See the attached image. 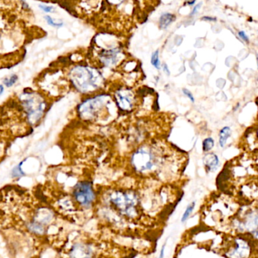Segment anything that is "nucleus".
Here are the masks:
<instances>
[{
  "instance_id": "c85d7f7f",
  "label": "nucleus",
  "mask_w": 258,
  "mask_h": 258,
  "mask_svg": "<svg viewBox=\"0 0 258 258\" xmlns=\"http://www.w3.org/2000/svg\"><path fill=\"white\" fill-rule=\"evenodd\" d=\"M5 91V88L4 86H3V85H0V97L3 95V92H4Z\"/></svg>"
},
{
  "instance_id": "b1692460",
  "label": "nucleus",
  "mask_w": 258,
  "mask_h": 258,
  "mask_svg": "<svg viewBox=\"0 0 258 258\" xmlns=\"http://www.w3.org/2000/svg\"><path fill=\"white\" fill-rule=\"evenodd\" d=\"M202 20L205 21H209V22H215L217 21V18L214 17L204 16L202 18Z\"/></svg>"
},
{
  "instance_id": "423d86ee",
  "label": "nucleus",
  "mask_w": 258,
  "mask_h": 258,
  "mask_svg": "<svg viewBox=\"0 0 258 258\" xmlns=\"http://www.w3.org/2000/svg\"><path fill=\"white\" fill-rule=\"evenodd\" d=\"M20 99L30 123L36 124L39 122L48 108L47 101L42 98V95L35 92L24 93Z\"/></svg>"
},
{
  "instance_id": "39448f33",
  "label": "nucleus",
  "mask_w": 258,
  "mask_h": 258,
  "mask_svg": "<svg viewBox=\"0 0 258 258\" xmlns=\"http://www.w3.org/2000/svg\"><path fill=\"white\" fill-rule=\"evenodd\" d=\"M71 199L77 208L80 222L85 220V214L96 207L98 194L90 180H83L77 182L71 191Z\"/></svg>"
},
{
  "instance_id": "4be33fe9",
  "label": "nucleus",
  "mask_w": 258,
  "mask_h": 258,
  "mask_svg": "<svg viewBox=\"0 0 258 258\" xmlns=\"http://www.w3.org/2000/svg\"><path fill=\"white\" fill-rule=\"evenodd\" d=\"M202 6H203V3H198V4L194 6V9H192V12L189 14L191 17L195 16L196 15L199 13V11L200 10V9L202 8Z\"/></svg>"
},
{
  "instance_id": "393cba45",
  "label": "nucleus",
  "mask_w": 258,
  "mask_h": 258,
  "mask_svg": "<svg viewBox=\"0 0 258 258\" xmlns=\"http://www.w3.org/2000/svg\"><path fill=\"white\" fill-rule=\"evenodd\" d=\"M107 1H108L110 4L113 5V6H119V5L123 3L125 0H107Z\"/></svg>"
},
{
  "instance_id": "a878e982",
  "label": "nucleus",
  "mask_w": 258,
  "mask_h": 258,
  "mask_svg": "<svg viewBox=\"0 0 258 258\" xmlns=\"http://www.w3.org/2000/svg\"><path fill=\"white\" fill-rule=\"evenodd\" d=\"M162 69L163 70L164 73L166 74L167 76L170 75V71L168 69V65L166 63H162Z\"/></svg>"
},
{
  "instance_id": "6e6552de",
  "label": "nucleus",
  "mask_w": 258,
  "mask_h": 258,
  "mask_svg": "<svg viewBox=\"0 0 258 258\" xmlns=\"http://www.w3.org/2000/svg\"><path fill=\"white\" fill-rule=\"evenodd\" d=\"M125 53L119 45H109L97 51L96 59L98 68L114 69L123 62Z\"/></svg>"
},
{
  "instance_id": "6ab92c4d",
  "label": "nucleus",
  "mask_w": 258,
  "mask_h": 258,
  "mask_svg": "<svg viewBox=\"0 0 258 258\" xmlns=\"http://www.w3.org/2000/svg\"><path fill=\"white\" fill-rule=\"evenodd\" d=\"M45 19L46 20L47 23H48L49 25L52 26V27H60L63 26V23L55 22L50 16H45Z\"/></svg>"
},
{
  "instance_id": "9b49d317",
  "label": "nucleus",
  "mask_w": 258,
  "mask_h": 258,
  "mask_svg": "<svg viewBox=\"0 0 258 258\" xmlns=\"http://www.w3.org/2000/svg\"><path fill=\"white\" fill-rule=\"evenodd\" d=\"M205 169L208 173H213L218 170L220 165V159L215 153H206L203 158Z\"/></svg>"
},
{
  "instance_id": "f257e3e1",
  "label": "nucleus",
  "mask_w": 258,
  "mask_h": 258,
  "mask_svg": "<svg viewBox=\"0 0 258 258\" xmlns=\"http://www.w3.org/2000/svg\"><path fill=\"white\" fill-rule=\"evenodd\" d=\"M104 231V230H103ZM93 234L88 232H73L63 234L56 251L60 258H131L135 250L109 240L105 235Z\"/></svg>"
},
{
  "instance_id": "f03ea898",
  "label": "nucleus",
  "mask_w": 258,
  "mask_h": 258,
  "mask_svg": "<svg viewBox=\"0 0 258 258\" xmlns=\"http://www.w3.org/2000/svg\"><path fill=\"white\" fill-rule=\"evenodd\" d=\"M68 80L71 87L83 96H89L105 89L106 78L98 67L77 63L69 70Z\"/></svg>"
},
{
  "instance_id": "20e7f679",
  "label": "nucleus",
  "mask_w": 258,
  "mask_h": 258,
  "mask_svg": "<svg viewBox=\"0 0 258 258\" xmlns=\"http://www.w3.org/2000/svg\"><path fill=\"white\" fill-rule=\"evenodd\" d=\"M162 156L158 153L157 147L151 144H143L132 153L130 165L134 171L141 175L152 174L162 164Z\"/></svg>"
},
{
  "instance_id": "412c9836",
  "label": "nucleus",
  "mask_w": 258,
  "mask_h": 258,
  "mask_svg": "<svg viewBox=\"0 0 258 258\" xmlns=\"http://www.w3.org/2000/svg\"><path fill=\"white\" fill-rule=\"evenodd\" d=\"M238 36H239V37L240 38V39H242V41L246 42V43H248V42H249V37H248V35H247L246 33H245V32L243 31V30L239 31V33H238Z\"/></svg>"
},
{
  "instance_id": "2eb2a0df",
  "label": "nucleus",
  "mask_w": 258,
  "mask_h": 258,
  "mask_svg": "<svg viewBox=\"0 0 258 258\" xmlns=\"http://www.w3.org/2000/svg\"><path fill=\"white\" fill-rule=\"evenodd\" d=\"M150 63H151L152 66L156 68V70L162 69V63H161L160 58H159V50H156L152 53Z\"/></svg>"
},
{
  "instance_id": "ddd939ff",
  "label": "nucleus",
  "mask_w": 258,
  "mask_h": 258,
  "mask_svg": "<svg viewBox=\"0 0 258 258\" xmlns=\"http://www.w3.org/2000/svg\"><path fill=\"white\" fill-rule=\"evenodd\" d=\"M232 130L230 127L224 126L221 129L219 132V140H218V143H219L220 147L221 148H224L226 144L227 143V140L231 136Z\"/></svg>"
},
{
  "instance_id": "f8f14e48",
  "label": "nucleus",
  "mask_w": 258,
  "mask_h": 258,
  "mask_svg": "<svg viewBox=\"0 0 258 258\" xmlns=\"http://www.w3.org/2000/svg\"><path fill=\"white\" fill-rule=\"evenodd\" d=\"M175 15L172 13H165L162 14L159 19V27L161 30H166L174 21H175Z\"/></svg>"
},
{
  "instance_id": "a211bd4d",
  "label": "nucleus",
  "mask_w": 258,
  "mask_h": 258,
  "mask_svg": "<svg viewBox=\"0 0 258 258\" xmlns=\"http://www.w3.org/2000/svg\"><path fill=\"white\" fill-rule=\"evenodd\" d=\"M182 92H183L185 97H186V98H187L191 102L195 103V98H194V95H192V92H191L189 89H186V88H183V89H182Z\"/></svg>"
},
{
  "instance_id": "dca6fc26",
  "label": "nucleus",
  "mask_w": 258,
  "mask_h": 258,
  "mask_svg": "<svg viewBox=\"0 0 258 258\" xmlns=\"http://www.w3.org/2000/svg\"><path fill=\"white\" fill-rule=\"evenodd\" d=\"M196 207V202H192V203H189L187 207H186V210L183 212V215H182L181 218V222L184 223L185 221H187L188 218L190 217L191 214L194 212V209Z\"/></svg>"
},
{
  "instance_id": "4468645a",
  "label": "nucleus",
  "mask_w": 258,
  "mask_h": 258,
  "mask_svg": "<svg viewBox=\"0 0 258 258\" xmlns=\"http://www.w3.org/2000/svg\"><path fill=\"white\" fill-rule=\"evenodd\" d=\"M215 141L213 138L212 137H208V138H205L203 141V144H202V147H203V151L205 153H209L212 151V149L215 147Z\"/></svg>"
},
{
  "instance_id": "7ed1b4c3",
  "label": "nucleus",
  "mask_w": 258,
  "mask_h": 258,
  "mask_svg": "<svg viewBox=\"0 0 258 258\" xmlns=\"http://www.w3.org/2000/svg\"><path fill=\"white\" fill-rule=\"evenodd\" d=\"M113 105L115 103L111 94L103 91L82 100L77 107V115L82 120L95 122L105 117Z\"/></svg>"
},
{
  "instance_id": "7c9ffc66",
  "label": "nucleus",
  "mask_w": 258,
  "mask_h": 258,
  "mask_svg": "<svg viewBox=\"0 0 258 258\" xmlns=\"http://www.w3.org/2000/svg\"><path fill=\"white\" fill-rule=\"evenodd\" d=\"M257 139H258V129H257Z\"/></svg>"
},
{
  "instance_id": "9d476101",
  "label": "nucleus",
  "mask_w": 258,
  "mask_h": 258,
  "mask_svg": "<svg viewBox=\"0 0 258 258\" xmlns=\"http://www.w3.org/2000/svg\"><path fill=\"white\" fill-rule=\"evenodd\" d=\"M251 253V248L248 242L242 239L235 241V246L227 252L229 258H247Z\"/></svg>"
},
{
  "instance_id": "c756f323",
  "label": "nucleus",
  "mask_w": 258,
  "mask_h": 258,
  "mask_svg": "<svg viewBox=\"0 0 258 258\" xmlns=\"http://www.w3.org/2000/svg\"><path fill=\"white\" fill-rule=\"evenodd\" d=\"M257 68H258V57H257Z\"/></svg>"
},
{
  "instance_id": "cd10ccee",
  "label": "nucleus",
  "mask_w": 258,
  "mask_h": 258,
  "mask_svg": "<svg viewBox=\"0 0 258 258\" xmlns=\"http://www.w3.org/2000/svg\"><path fill=\"white\" fill-rule=\"evenodd\" d=\"M197 0H185V3L188 5V6H194L196 3Z\"/></svg>"
},
{
  "instance_id": "1a4fd4ad",
  "label": "nucleus",
  "mask_w": 258,
  "mask_h": 258,
  "mask_svg": "<svg viewBox=\"0 0 258 258\" xmlns=\"http://www.w3.org/2000/svg\"><path fill=\"white\" fill-rule=\"evenodd\" d=\"M238 228L241 231H246L258 239V212L250 211L243 219L238 223Z\"/></svg>"
},
{
  "instance_id": "0eeeda50",
  "label": "nucleus",
  "mask_w": 258,
  "mask_h": 258,
  "mask_svg": "<svg viewBox=\"0 0 258 258\" xmlns=\"http://www.w3.org/2000/svg\"><path fill=\"white\" fill-rule=\"evenodd\" d=\"M111 94L118 111L123 113L133 112L138 106V97L135 91L129 86H121L114 88Z\"/></svg>"
},
{
  "instance_id": "5701e85b",
  "label": "nucleus",
  "mask_w": 258,
  "mask_h": 258,
  "mask_svg": "<svg viewBox=\"0 0 258 258\" xmlns=\"http://www.w3.org/2000/svg\"><path fill=\"white\" fill-rule=\"evenodd\" d=\"M39 7L45 12H52L54 10V8L53 6H39Z\"/></svg>"
},
{
  "instance_id": "bb28decb",
  "label": "nucleus",
  "mask_w": 258,
  "mask_h": 258,
  "mask_svg": "<svg viewBox=\"0 0 258 258\" xmlns=\"http://www.w3.org/2000/svg\"><path fill=\"white\" fill-rule=\"evenodd\" d=\"M165 243L162 245L161 248L160 254H159V258H164L165 257Z\"/></svg>"
},
{
  "instance_id": "aec40b11",
  "label": "nucleus",
  "mask_w": 258,
  "mask_h": 258,
  "mask_svg": "<svg viewBox=\"0 0 258 258\" xmlns=\"http://www.w3.org/2000/svg\"><path fill=\"white\" fill-rule=\"evenodd\" d=\"M23 174H24V173L22 172V170H21V164L18 165V166L15 167L13 171H12V176L13 177H20V176L23 175Z\"/></svg>"
},
{
  "instance_id": "f3484780",
  "label": "nucleus",
  "mask_w": 258,
  "mask_h": 258,
  "mask_svg": "<svg viewBox=\"0 0 258 258\" xmlns=\"http://www.w3.org/2000/svg\"><path fill=\"white\" fill-rule=\"evenodd\" d=\"M18 76L15 75V74H14V75L10 76V77H6V79H4L3 83H4V85L6 86V87L10 88L12 87V86H13L16 83V82L18 81Z\"/></svg>"
}]
</instances>
